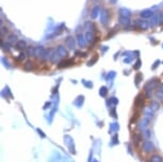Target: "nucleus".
Segmentation results:
<instances>
[{
	"mask_svg": "<svg viewBox=\"0 0 163 162\" xmlns=\"http://www.w3.org/2000/svg\"><path fill=\"white\" fill-rule=\"evenodd\" d=\"M158 84H159V80H158L157 78L151 79V80H149L146 84H145V93H146V95L148 96V97L150 96L152 90H155L156 88L158 86Z\"/></svg>",
	"mask_w": 163,
	"mask_h": 162,
	"instance_id": "nucleus-1",
	"label": "nucleus"
},
{
	"mask_svg": "<svg viewBox=\"0 0 163 162\" xmlns=\"http://www.w3.org/2000/svg\"><path fill=\"white\" fill-rule=\"evenodd\" d=\"M142 150L144 153H151L155 150V145L154 143L149 140H145V141L142 143Z\"/></svg>",
	"mask_w": 163,
	"mask_h": 162,
	"instance_id": "nucleus-2",
	"label": "nucleus"
},
{
	"mask_svg": "<svg viewBox=\"0 0 163 162\" xmlns=\"http://www.w3.org/2000/svg\"><path fill=\"white\" fill-rule=\"evenodd\" d=\"M150 120L151 118H146V116H144L143 118H141L139 122V124H138V128H139L140 130L147 129V127L149 126V123H150Z\"/></svg>",
	"mask_w": 163,
	"mask_h": 162,
	"instance_id": "nucleus-3",
	"label": "nucleus"
},
{
	"mask_svg": "<svg viewBox=\"0 0 163 162\" xmlns=\"http://www.w3.org/2000/svg\"><path fill=\"white\" fill-rule=\"evenodd\" d=\"M45 52L46 49L43 46H37L34 48V57L37 58V59H43L45 56Z\"/></svg>",
	"mask_w": 163,
	"mask_h": 162,
	"instance_id": "nucleus-4",
	"label": "nucleus"
},
{
	"mask_svg": "<svg viewBox=\"0 0 163 162\" xmlns=\"http://www.w3.org/2000/svg\"><path fill=\"white\" fill-rule=\"evenodd\" d=\"M100 23L103 26H106L109 23V11L107 9H103L100 12Z\"/></svg>",
	"mask_w": 163,
	"mask_h": 162,
	"instance_id": "nucleus-5",
	"label": "nucleus"
},
{
	"mask_svg": "<svg viewBox=\"0 0 163 162\" xmlns=\"http://www.w3.org/2000/svg\"><path fill=\"white\" fill-rule=\"evenodd\" d=\"M65 44L68 48L72 49V50H74L75 47H76V40H75V37H67L65 39Z\"/></svg>",
	"mask_w": 163,
	"mask_h": 162,
	"instance_id": "nucleus-6",
	"label": "nucleus"
},
{
	"mask_svg": "<svg viewBox=\"0 0 163 162\" xmlns=\"http://www.w3.org/2000/svg\"><path fill=\"white\" fill-rule=\"evenodd\" d=\"M136 26L139 27V29L143 30V31H145L148 29V27L150 26V24L145 19H141V20H136Z\"/></svg>",
	"mask_w": 163,
	"mask_h": 162,
	"instance_id": "nucleus-7",
	"label": "nucleus"
},
{
	"mask_svg": "<svg viewBox=\"0 0 163 162\" xmlns=\"http://www.w3.org/2000/svg\"><path fill=\"white\" fill-rule=\"evenodd\" d=\"M73 64H75V60H74V59H68V60L61 61V62L58 64V67H59V68H64V67L70 66V65H73Z\"/></svg>",
	"mask_w": 163,
	"mask_h": 162,
	"instance_id": "nucleus-8",
	"label": "nucleus"
},
{
	"mask_svg": "<svg viewBox=\"0 0 163 162\" xmlns=\"http://www.w3.org/2000/svg\"><path fill=\"white\" fill-rule=\"evenodd\" d=\"M77 40H78V44H79V46H80L81 48H83V47H85V46H86V43H87V40H86L85 37H84L83 34H81V33H78Z\"/></svg>",
	"mask_w": 163,
	"mask_h": 162,
	"instance_id": "nucleus-9",
	"label": "nucleus"
},
{
	"mask_svg": "<svg viewBox=\"0 0 163 162\" xmlns=\"http://www.w3.org/2000/svg\"><path fill=\"white\" fill-rule=\"evenodd\" d=\"M144 100H145V96H144L143 94H140V95H138V96H136V98H135V106L136 107V108L143 107V105H144Z\"/></svg>",
	"mask_w": 163,
	"mask_h": 162,
	"instance_id": "nucleus-10",
	"label": "nucleus"
},
{
	"mask_svg": "<svg viewBox=\"0 0 163 162\" xmlns=\"http://www.w3.org/2000/svg\"><path fill=\"white\" fill-rule=\"evenodd\" d=\"M57 51L61 57H67V56H68V51H67V49H66L65 46H63V45L58 46Z\"/></svg>",
	"mask_w": 163,
	"mask_h": 162,
	"instance_id": "nucleus-11",
	"label": "nucleus"
},
{
	"mask_svg": "<svg viewBox=\"0 0 163 162\" xmlns=\"http://www.w3.org/2000/svg\"><path fill=\"white\" fill-rule=\"evenodd\" d=\"M64 139H65V143L68 145V147H70V149L72 153H75V146H74V142H73V139L70 138V135H65L64 137Z\"/></svg>",
	"mask_w": 163,
	"mask_h": 162,
	"instance_id": "nucleus-12",
	"label": "nucleus"
},
{
	"mask_svg": "<svg viewBox=\"0 0 163 162\" xmlns=\"http://www.w3.org/2000/svg\"><path fill=\"white\" fill-rule=\"evenodd\" d=\"M140 15H141V17H142V18L146 19V18H150V17H152L155 14L152 13V11H151V10H144V11H142V12L140 13Z\"/></svg>",
	"mask_w": 163,
	"mask_h": 162,
	"instance_id": "nucleus-13",
	"label": "nucleus"
},
{
	"mask_svg": "<svg viewBox=\"0 0 163 162\" xmlns=\"http://www.w3.org/2000/svg\"><path fill=\"white\" fill-rule=\"evenodd\" d=\"M33 69H34V63L32 61H27L24 64V70L26 72H32Z\"/></svg>",
	"mask_w": 163,
	"mask_h": 162,
	"instance_id": "nucleus-14",
	"label": "nucleus"
},
{
	"mask_svg": "<svg viewBox=\"0 0 163 162\" xmlns=\"http://www.w3.org/2000/svg\"><path fill=\"white\" fill-rule=\"evenodd\" d=\"M154 112H155V111L151 109L150 107H145V108L143 109V113H144V115H145L146 118H151L152 115H154Z\"/></svg>",
	"mask_w": 163,
	"mask_h": 162,
	"instance_id": "nucleus-15",
	"label": "nucleus"
},
{
	"mask_svg": "<svg viewBox=\"0 0 163 162\" xmlns=\"http://www.w3.org/2000/svg\"><path fill=\"white\" fill-rule=\"evenodd\" d=\"M118 13H119V16H122V17H129V18H130L131 12L129 11V10H128V9H126V8L119 9Z\"/></svg>",
	"mask_w": 163,
	"mask_h": 162,
	"instance_id": "nucleus-16",
	"label": "nucleus"
},
{
	"mask_svg": "<svg viewBox=\"0 0 163 162\" xmlns=\"http://www.w3.org/2000/svg\"><path fill=\"white\" fill-rule=\"evenodd\" d=\"M100 13V7L99 5H95L92 10V13H91V17L92 18H96L98 16V14Z\"/></svg>",
	"mask_w": 163,
	"mask_h": 162,
	"instance_id": "nucleus-17",
	"label": "nucleus"
},
{
	"mask_svg": "<svg viewBox=\"0 0 163 162\" xmlns=\"http://www.w3.org/2000/svg\"><path fill=\"white\" fill-rule=\"evenodd\" d=\"M53 53H54L53 49H46L45 56H44V58H43V60H51Z\"/></svg>",
	"mask_w": 163,
	"mask_h": 162,
	"instance_id": "nucleus-18",
	"label": "nucleus"
},
{
	"mask_svg": "<svg viewBox=\"0 0 163 162\" xmlns=\"http://www.w3.org/2000/svg\"><path fill=\"white\" fill-rule=\"evenodd\" d=\"M84 102V96H82V95H80V96H78V98L76 99V100L74 101V105L77 106L78 108H80L82 106V104Z\"/></svg>",
	"mask_w": 163,
	"mask_h": 162,
	"instance_id": "nucleus-19",
	"label": "nucleus"
},
{
	"mask_svg": "<svg viewBox=\"0 0 163 162\" xmlns=\"http://www.w3.org/2000/svg\"><path fill=\"white\" fill-rule=\"evenodd\" d=\"M26 48H28V47H27V43H26L24 40H18L16 43V49L21 50V49H26Z\"/></svg>",
	"mask_w": 163,
	"mask_h": 162,
	"instance_id": "nucleus-20",
	"label": "nucleus"
},
{
	"mask_svg": "<svg viewBox=\"0 0 163 162\" xmlns=\"http://www.w3.org/2000/svg\"><path fill=\"white\" fill-rule=\"evenodd\" d=\"M85 39L86 40H87V43H92V42H94L95 40V35H94V33L92 32V31H87L85 34Z\"/></svg>",
	"mask_w": 163,
	"mask_h": 162,
	"instance_id": "nucleus-21",
	"label": "nucleus"
},
{
	"mask_svg": "<svg viewBox=\"0 0 163 162\" xmlns=\"http://www.w3.org/2000/svg\"><path fill=\"white\" fill-rule=\"evenodd\" d=\"M150 27H156L157 25L159 24V15H157V14H155L154 16L151 17V20H150Z\"/></svg>",
	"mask_w": 163,
	"mask_h": 162,
	"instance_id": "nucleus-22",
	"label": "nucleus"
},
{
	"mask_svg": "<svg viewBox=\"0 0 163 162\" xmlns=\"http://www.w3.org/2000/svg\"><path fill=\"white\" fill-rule=\"evenodd\" d=\"M149 162H163V158L160 155H152L149 158Z\"/></svg>",
	"mask_w": 163,
	"mask_h": 162,
	"instance_id": "nucleus-23",
	"label": "nucleus"
},
{
	"mask_svg": "<svg viewBox=\"0 0 163 162\" xmlns=\"http://www.w3.org/2000/svg\"><path fill=\"white\" fill-rule=\"evenodd\" d=\"M119 24L122 26H128L130 24V18L129 17H122L119 16Z\"/></svg>",
	"mask_w": 163,
	"mask_h": 162,
	"instance_id": "nucleus-24",
	"label": "nucleus"
},
{
	"mask_svg": "<svg viewBox=\"0 0 163 162\" xmlns=\"http://www.w3.org/2000/svg\"><path fill=\"white\" fill-rule=\"evenodd\" d=\"M17 42H18V40H17V37L15 34H10L8 37V43H10L11 45L15 44Z\"/></svg>",
	"mask_w": 163,
	"mask_h": 162,
	"instance_id": "nucleus-25",
	"label": "nucleus"
},
{
	"mask_svg": "<svg viewBox=\"0 0 163 162\" xmlns=\"http://www.w3.org/2000/svg\"><path fill=\"white\" fill-rule=\"evenodd\" d=\"M155 96L158 100H160L161 102H163V91L162 90H158V91L155 93Z\"/></svg>",
	"mask_w": 163,
	"mask_h": 162,
	"instance_id": "nucleus-26",
	"label": "nucleus"
},
{
	"mask_svg": "<svg viewBox=\"0 0 163 162\" xmlns=\"http://www.w3.org/2000/svg\"><path fill=\"white\" fill-rule=\"evenodd\" d=\"M149 107H150L151 109H152V110H154V111H155V112H156L157 110L159 109L160 106H159V102H158V101L152 100V101H151V102H150V106H149Z\"/></svg>",
	"mask_w": 163,
	"mask_h": 162,
	"instance_id": "nucleus-27",
	"label": "nucleus"
},
{
	"mask_svg": "<svg viewBox=\"0 0 163 162\" xmlns=\"http://www.w3.org/2000/svg\"><path fill=\"white\" fill-rule=\"evenodd\" d=\"M142 79H143L142 74H141V73H138V74H136V76H135V85H136V86H139V85H140V82L142 81Z\"/></svg>",
	"mask_w": 163,
	"mask_h": 162,
	"instance_id": "nucleus-28",
	"label": "nucleus"
},
{
	"mask_svg": "<svg viewBox=\"0 0 163 162\" xmlns=\"http://www.w3.org/2000/svg\"><path fill=\"white\" fill-rule=\"evenodd\" d=\"M142 137L145 139V140H148V139L150 138V131L147 129L142 130Z\"/></svg>",
	"mask_w": 163,
	"mask_h": 162,
	"instance_id": "nucleus-29",
	"label": "nucleus"
},
{
	"mask_svg": "<svg viewBox=\"0 0 163 162\" xmlns=\"http://www.w3.org/2000/svg\"><path fill=\"white\" fill-rule=\"evenodd\" d=\"M85 29L87 30V31H91L92 29H94L95 30V25L92 23V21H86V24H85ZM93 31V30H92Z\"/></svg>",
	"mask_w": 163,
	"mask_h": 162,
	"instance_id": "nucleus-30",
	"label": "nucleus"
},
{
	"mask_svg": "<svg viewBox=\"0 0 163 162\" xmlns=\"http://www.w3.org/2000/svg\"><path fill=\"white\" fill-rule=\"evenodd\" d=\"M141 141H142V134L135 133V135H133V142H135V144H138V143H140Z\"/></svg>",
	"mask_w": 163,
	"mask_h": 162,
	"instance_id": "nucleus-31",
	"label": "nucleus"
},
{
	"mask_svg": "<svg viewBox=\"0 0 163 162\" xmlns=\"http://www.w3.org/2000/svg\"><path fill=\"white\" fill-rule=\"evenodd\" d=\"M107 93H108V89H107L106 86H102V88H100V90H99V95H100V96H102V97H106Z\"/></svg>",
	"mask_w": 163,
	"mask_h": 162,
	"instance_id": "nucleus-32",
	"label": "nucleus"
},
{
	"mask_svg": "<svg viewBox=\"0 0 163 162\" xmlns=\"http://www.w3.org/2000/svg\"><path fill=\"white\" fill-rule=\"evenodd\" d=\"M61 57V56H60V54H59V53H58V51H56V52L53 53V56H52V58H51V62H52V63H57L58 62V60H59V58Z\"/></svg>",
	"mask_w": 163,
	"mask_h": 162,
	"instance_id": "nucleus-33",
	"label": "nucleus"
},
{
	"mask_svg": "<svg viewBox=\"0 0 163 162\" xmlns=\"http://www.w3.org/2000/svg\"><path fill=\"white\" fill-rule=\"evenodd\" d=\"M97 60H98L97 56H94L93 59H91V60L87 62V66H92V65H94L95 63H96V62H97Z\"/></svg>",
	"mask_w": 163,
	"mask_h": 162,
	"instance_id": "nucleus-34",
	"label": "nucleus"
},
{
	"mask_svg": "<svg viewBox=\"0 0 163 162\" xmlns=\"http://www.w3.org/2000/svg\"><path fill=\"white\" fill-rule=\"evenodd\" d=\"M2 95L3 96H5V97H12V95H11V93H10V90H9V88H5V89L3 90V92H2Z\"/></svg>",
	"mask_w": 163,
	"mask_h": 162,
	"instance_id": "nucleus-35",
	"label": "nucleus"
},
{
	"mask_svg": "<svg viewBox=\"0 0 163 162\" xmlns=\"http://www.w3.org/2000/svg\"><path fill=\"white\" fill-rule=\"evenodd\" d=\"M27 56H28V54H27L26 52H21V53H19V56L17 57V60H18V61H24Z\"/></svg>",
	"mask_w": 163,
	"mask_h": 162,
	"instance_id": "nucleus-36",
	"label": "nucleus"
},
{
	"mask_svg": "<svg viewBox=\"0 0 163 162\" xmlns=\"http://www.w3.org/2000/svg\"><path fill=\"white\" fill-rule=\"evenodd\" d=\"M27 54H28V56H34V48H32V47H28Z\"/></svg>",
	"mask_w": 163,
	"mask_h": 162,
	"instance_id": "nucleus-37",
	"label": "nucleus"
},
{
	"mask_svg": "<svg viewBox=\"0 0 163 162\" xmlns=\"http://www.w3.org/2000/svg\"><path fill=\"white\" fill-rule=\"evenodd\" d=\"M115 75H116V74H115V72H110V73H109V75H108V80H111V79H113V78L115 77Z\"/></svg>",
	"mask_w": 163,
	"mask_h": 162,
	"instance_id": "nucleus-38",
	"label": "nucleus"
},
{
	"mask_svg": "<svg viewBox=\"0 0 163 162\" xmlns=\"http://www.w3.org/2000/svg\"><path fill=\"white\" fill-rule=\"evenodd\" d=\"M82 83L85 85V86H87V88H92V86H93V83H92V82H87L86 80H83Z\"/></svg>",
	"mask_w": 163,
	"mask_h": 162,
	"instance_id": "nucleus-39",
	"label": "nucleus"
},
{
	"mask_svg": "<svg viewBox=\"0 0 163 162\" xmlns=\"http://www.w3.org/2000/svg\"><path fill=\"white\" fill-rule=\"evenodd\" d=\"M110 102H112L113 105H117L118 99H117L116 97H111V98H110Z\"/></svg>",
	"mask_w": 163,
	"mask_h": 162,
	"instance_id": "nucleus-40",
	"label": "nucleus"
},
{
	"mask_svg": "<svg viewBox=\"0 0 163 162\" xmlns=\"http://www.w3.org/2000/svg\"><path fill=\"white\" fill-rule=\"evenodd\" d=\"M140 67H141V60H140V59H138V61L135 62V69H139Z\"/></svg>",
	"mask_w": 163,
	"mask_h": 162,
	"instance_id": "nucleus-41",
	"label": "nucleus"
},
{
	"mask_svg": "<svg viewBox=\"0 0 163 162\" xmlns=\"http://www.w3.org/2000/svg\"><path fill=\"white\" fill-rule=\"evenodd\" d=\"M111 129L112 130H117L118 129V125L116 123H113L112 125H111Z\"/></svg>",
	"mask_w": 163,
	"mask_h": 162,
	"instance_id": "nucleus-42",
	"label": "nucleus"
},
{
	"mask_svg": "<svg viewBox=\"0 0 163 162\" xmlns=\"http://www.w3.org/2000/svg\"><path fill=\"white\" fill-rule=\"evenodd\" d=\"M112 144H116V143H118V138H117V135L115 134L114 137H113V139H112Z\"/></svg>",
	"mask_w": 163,
	"mask_h": 162,
	"instance_id": "nucleus-43",
	"label": "nucleus"
},
{
	"mask_svg": "<svg viewBox=\"0 0 163 162\" xmlns=\"http://www.w3.org/2000/svg\"><path fill=\"white\" fill-rule=\"evenodd\" d=\"M160 63H161V62H160L159 60H157V61L155 62V64L152 65V67H151V68H152V69H156V68H157V66H158V65H159Z\"/></svg>",
	"mask_w": 163,
	"mask_h": 162,
	"instance_id": "nucleus-44",
	"label": "nucleus"
},
{
	"mask_svg": "<svg viewBox=\"0 0 163 162\" xmlns=\"http://www.w3.org/2000/svg\"><path fill=\"white\" fill-rule=\"evenodd\" d=\"M76 54H78V57H86L85 52H79V51H77V52H76Z\"/></svg>",
	"mask_w": 163,
	"mask_h": 162,
	"instance_id": "nucleus-45",
	"label": "nucleus"
},
{
	"mask_svg": "<svg viewBox=\"0 0 163 162\" xmlns=\"http://www.w3.org/2000/svg\"><path fill=\"white\" fill-rule=\"evenodd\" d=\"M8 33V28H3V27H2V29H1V35H2V37H3L4 35V33Z\"/></svg>",
	"mask_w": 163,
	"mask_h": 162,
	"instance_id": "nucleus-46",
	"label": "nucleus"
},
{
	"mask_svg": "<svg viewBox=\"0 0 163 162\" xmlns=\"http://www.w3.org/2000/svg\"><path fill=\"white\" fill-rule=\"evenodd\" d=\"M37 132H38V133H40V135H42V138H45L46 135L44 133H43V131H42L41 129H37Z\"/></svg>",
	"mask_w": 163,
	"mask_h": 162,
	"instance_id": "nucleus-47",
	"label": "nucleus"
},
{
	"mask_svg": "<svg viewBox=\"0 0 163 162\" xmlns=\"http://www.w3.org/2000/svg\"><path fill=\"white\" fill-rule=\"evenodd\" d=\"M111 114H112V116H113V118H116V116H117V115H116V113H115V109L111 110Z\"/></svg>",
	"mask_w": 163,
	"mask_h": 162,
	"instance_id": "nucleus-48",
	"label": "nucleus"
},
{
	"mask_svg": "<svg viewBox=\"0 0 163 162\" xmlns=\"http://www.w3.org/2000/svg\"><path fill=\"white\" fill-rule=\"evenodd\" d=\"M2 61H3L4 63H5V64H4V65H5V66H7V67H8V68H10V65H9V62H8V60L5 61V59H4V58H3V59H2Z\"/></svg>",
	"mask_w": 163,
	"mask_h": 162,
	"instance_id": "nucleus-49",
	"label": "nucleus"
},
{
	"mask_svg": "<svg viewBox=\"0 0 163 162\" xmlns=\"http://www.w3.org/2000/svg\"><path fill=\"white\" fill-rule=\"evenodd\" d=\"M109 1H110V2H111L112 4H115L116 2H117V0H109Z\"/></svg>",
	"mask_w": 163,
	"mask_h": 162,
	"instance_id": "nucleus-50",
	"label": "nucleus"
},
{
	"mask_svg": "<svg viewBox=\"0 0 163 162\" xmlns=\"http://www.w3.org/2000/svg\"><path fill=\"white\" fill-rule=\"evenodd\" d=\"M161 90L163 91V83H162V85H161Z\"/></svg>",
	"mask_w": 163,
	"mask_h": 162,
	"instance_id": "nucleus-51",
	"label": "nucleus"
},
{
	"mask_svg": "<svg viewBox=\"0 0 163 162\" xmlns=\"http://www.w3.org/2000/svg\"><path fill=\"white\" fill-rule=\"evenodd\" d=\"M93 162H97V161H96V160H94V161Z\"/></svg>",
	"mask_w": 163,
	"mask_h": 162,
	"instance_id": "nucleus-52",
	"label": "nucleus"
}]
</instances>
